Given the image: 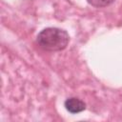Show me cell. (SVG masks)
Here are the masks:
<instances>
[{"mask_svg":"<svg viewBox=\"0 0 122 122\" xmlns=\"http://www.w3.org/2000/svg\"><path fill=\"white\" fill-rule=\"evenodd\" d=\"M70 41L69 33L60 28L49 27L42 30L36 36L38 46L47 51H59L67 48Z\"/></svg>","mask_w":122,"mask_h":122,"instance_id":"cell-1","label":"cell"},{"mask_svg":"<svg viewBox=\"0 0 122 122\" xmlns=\"http://www.w3.org/2000/svg\"><path fill=\"white\" fill-rule=\"evenodd\" d=\"M64 105H65L66 110L71 113H78V112H83L86 109V104L84 103V101H82L81 99L77 97L68 98L65 101Z\"/></svg>","mask_w":122,"mask_h":122,"instance_id":"cell-2","label":"cell"},{"mask_svg":"<svg viewBox=\"0 0 122 122\" xmlns=\"http://www.w3.org/2000/svg\"><path fill=\"white\" fill-rule=\"evenodd\" d=\"M114 0H87V2L94 8H105L110 6Z\"/></svg>","mask_w":122,"mask_h":122,"instance_id":"cell-3","label":"cell"}]
</instances>
